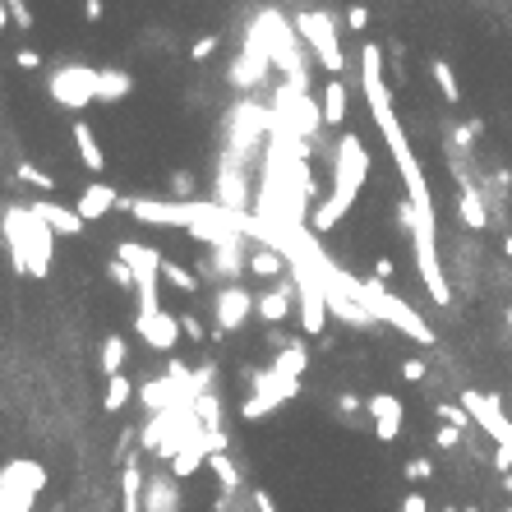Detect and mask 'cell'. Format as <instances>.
I'll use <instances>...</instances> for the list:
<instances>
[{"label": "cell", "instance_id": "27", "mask_svg": "<svg viewBox=\"0 0 512 512\" xmlns=\"http://www.w3.org/2000/svg\"><path fill=\"white\" fill-rule=\"evenodd\" d=\"M282 263H286V254L273 250V245H259V250L250 254V268H254L259 277H277V273H282Z\"/></svg>", "mask_w": 512, "mask_h": 512}, {"label": "cell", "instance_id": "41", "mask_svg": "<svg viewBox=\"0 0 512 512\" xmlns=\"http://www.w3.org/2000/svg\"><path fill=\"white\" fill-rule=\"evenodd\" d=\"M401 379L420 384V379H425V360H407V365H401Z\"/></svg>", "mask_w": 512, "mask_h": 512}, {"label": "cell", "instance_id": "16", "mask_svg": "<svg viewBox=\"0 0 512 512\" xmlns=\"http://www.w3.org/2000/svg\"><path fill=\"white\" fill-rule=\"evenodd\" d=\"M33 208H37V218H42L51 231H61V235H84V227H88V222H84V212H78V208L46 203V199H42V203H33Z\"/></svg>", "mask_w": 512, "mask_h": 512}, {"label": "cell", "instance_id": "25", "mask_svg": "<svg viewBox=\"0 0 512 512\" xmlns=\"http://www.w3.org/2000/svg\"><path fill=\"white\" fill-rule=\"evenodd\" d=\"M203 457H212L203 439H199V443H190V448H180V452L171 457V475H176V480H185V475H194V471H199V462H203Z\"/></svg>", "mask_w": 512, "mask_h": 512}, {"label": "cell", "instance_id": "28", "mask_svg": "<svg viewBox=\"0 0 512 512\" xmlns=\"http://www.w3.org/2000/svg\"><path fill=\"white\" fill-rule=\"evenodd\" d=\"M161 282H171V286L185 291V295H194V291H199V277L190 273V268H180L176 259H161Z\"/></svg>", "mask_w": 512, "mask_h": 512}, {"label": "cell", "instance_id": "43", "mask_svg": "<svg viewBox=\"0 0 512 512\" xmlns=\"http://www.w3.org/2000/svg\"><path fill=\"white\" fill-rule=\"evenodd\" d=\"M360 407H365V401H360V397H351V392H346V397H337V411H342V416H356Z\"/></svg>", "mask_w": 512, "mask_h": 512}, {"label": "cell", "instance_id": "14", "mask_svg": "<svg viewBox=\"0 0 512 512\" xmlns=\"http://www.w3.org/2000/svg\"><path fill=\"white\" fill-rule=\"evenodd\" d=\"M365 411L374 416V434H379L384 443H392V439L401 434V416H407V411H401V401H397L392 392L369 397V401H365Z\"/></svg>", "mask_w": 512, "mask_h": 512}, {"label": "cell", "instance_id": "42", "mask_svg": "<svg viewBox=\"0 0 512 512\" xmlns=\"http://www.w3.org/2000/svg\"><path fill=\"white\" fill-rule=\"evenodd\" d=\"M401 512H429V499L425 494H407V499H401Z\"/></svg>", "mask_w": 512, "mask_h": 512}, {"label": "cell", "instance_id": "26", "mask_svg": "<svg viewBox=\"0 0 512 512\" xmlns=\"http://www.w3.org/2000/svg\"><path fill=\"white\" fill-rule=\"evenodd\" d=\"M125 356H129V351H125V337L111 333V337L102 342V374H106V379H116V374L125 369Z\"/></svg>", "mask_w": 512, "mask_h": 512}, {"label": "cell", "instance_id": "21", "mask_svg": "<svg viewBox=\"0 0 512 512\" xmlns=\"http://www.w3.org/2000/svg\"><path fill=\"white\" fill-rule=\"evenodd\" d=\"M134 93V74L125 70H97V102H120Z\"/></svg>", "mask_w": 512, "mask_h": 512}, {"label": "cell", "instance_id": "31", "mask_svg": "<svg viewBox=\"0 0 512 512\" xmlns=\"http://www.w3.org/2000/svg\"><path fill=\"white\" fill-rule=\"evenodd\" d=\"M429 74H434V84H439V93L448 102H462V88H457V74H452L448 61H429Z\"/></svg>", "mask_w": 512, "mask_h": 512}, {"label": "cell", "instance_id": "33", "mask_svg": "<svg viewBox=\"0 0 512 512\" xmlns=\"http://www.w3.org/2000/svg\"><path fill=\"white\" fill-rule=\"evenodd\" d=\"M14 176H19V180H29L33 190H56V180H51L46 171H37L33 161H19V171H14Z\"/></svg>", "mask_w": 512, "mask_h": 512}, {"label": "cell", "instance_id": "20", "mask_svg": "<svg viewBox=\"0 0 512 512\" xmlns=\"http://www.w3.org/2000/svg\"><path fill=\"white\" fill-rule=\"evenodd\" d=\"M74 144H78V161H84L88 171H102V167H106V153H102V144H97L93 125L74 120Z\"/></svg>", "mask_w": 512, "mask_h": 512}, {"label": "cell", "instance_id": "2", "mask_svg": "<svg viewBox=\"0 0 512 512\" xmlns=\"http://www.w3.org/2000/svg\"><path fill=\"white\" fill-rule=\"evenodd\" d=\"M365 176H369V148L356 139V134H342V144H337V153H333V190H328V199L314 208L310 231H318V235L333 231L346 212H351V203L360 199Z\"/></svg>", "mask_w": 512, "mask_h": 512}, {"label": "cell", "instance_id": "34", "mask_svg": "<svg viewBox=\"0 0 512 512\" xmlns=\"http://www.w3.org/2000/svg\"><path fill=\"white\" fill-rule=\"evenodd\" d=\"M106 273H111V282H120V286H129V291H134V273H129V263H125L120 254H116L111 263H106Z\"/></svg>", "mask_w": 512, "mask_h": 512}, {"label": "cell", "instance_id": "10", "mask_svg": "<svg viewBox=\"0 0 512 512\" xmlns=\"http://www.w3.org/2000/svg\"><path fill=\"white\" fill-rule=\"evenodd\" d=\"M268 74H273V51H268V37H263L259 29H250V33H245V46H240V56L231 61V88L254 93Z\"/></svg>", "mask_w": 512, "mask_h": 512}, {"label": "cell", "instance_id": "30", "mask_svg": "<svg viewBox=\"0 0 512 512\" xmlns=\"http://www.w3.org/2000/svg\"><path fill=\"white\" fill-rule=\"evenodd\" d=\"M129 397H134V384L125 379V374H116V379H106V397H102V411H120Z\"/></svg>", "mask_w": 512, "mask_h": 512}, {"label": "cell", "instance_id": "4", "mask_svg": "<svg viewBox=\"0 0 512 512\" xmlns=\"http://www.w3.org/2000/svg\"><path fill=\"white\" fill-rule=\"evenodd\" d=\"M356 301L379 318V323H388V328H397V333H407L411 342H420V346H434V328L401 301V295H392L388 286H384V277H356Z\"/></svg>", "mask_w": 512, "mask_h": 512}, {"label": "cell", "instance_id": "9", "mask_svg": "<svg viewBox=\"0 0 512 512\" xmlns=\"http://www.w3.org/2000/svg\"><path fill=\"white\" fill-rule=\"evenodd\" d=\"M295 392H301V379H291V374H282L277 365H273V369H259V374H254V392L245 397V407H240V416H245V420H263L268 411H277L282 401H291Z\"/></svg>", "mask_w": 512, "mask_h": 512}, {"label": "cell", "instance_id": "49", "mask_svg": "<svg viewBox=\"0 0 512 512\" xmlns=\"http://www.w3.org/2000/svg\"><path fill=\"white\" fill-rule=\"evenodd\" d=\"M10 23H14V14H10V5H5V0H0V33H5Z\"/></svg>", "mask_w": 512, "mask_h": 512}, {"label": "cell", "instance_id": "17", "mask_svg": "<svg viewBox=\"0 0 512 512\" xmlns=\"http://www.w3.org/2000/svg\"><path fill=\"white\" fill-rule=\"evenodd\" d=\"M144 494H148V480H144L139 462H125V471H120V512H144Z\"/></svg>", "mask_w": 512, "mask_h": 512}, {"label": "cell", "instance_id": "36", "mask_svg": "<svg viewBox=\"0 0 512 512\" xmlns=\"http://www.w3.org/2000/svg\"><path fill=\"white\" fill-rule=\"evenodd\" d=\"M5 5H10V14H14L19 29L29 33V29H33V10H29V0H5Z\"/></svg>", "mask_w": 512, "mask_h": 512}, {"label": "cell", "instance_id": "8", "mask_svg": "<svg viewBox=\"0 0 512 512\" xmlns=\"http://www.w3.org/2000/svg\"><path fill=\"white\" fill-rule=\"evenodd\" d=\"M46 93L56 97L65 111H84L97 102V70L93 65H56L46 74Z\"/></svg>", "mask_w": 512, "mask_h": 512}, {"label": "cell", "instance_id": "7", "mask_svg": "<svg viewBox=\"0 0 512 512\" xmlns=\"http://www.w3.org/2000/svg\"><path fill=\"white\" fill-rule=\"evenodd\" d=\"M295 33L305 37V46L318 56V65L328 74H342L346 70V56H342V42H337V19L333 10H305L295 14Z\"/></svg>", "mask_w": 512, "mask_h": 512}, {"label": "cell", "instance_id": "29", "mask_svg": "<svg viewBox=\"0 0 512 512\" xmlns=\"http://www.w3.org/2000/svg\"><path fill=\"white\" fill-rule=\"evenodd\" d=\"M305 365H310L305 346H301V342H286V346H282V356H277V369H282V374H291V379H301Z\"/></svg>", "mask_w": 512, "mask_h": 512}, {"label": "cell", "instance_id": "6", "mask_svg": "<svg viewBox=\"0 0 512 512\" xmlns=\"http://www.w3.org/2000/svg\"><path fill=\"white\" fill-rule=\"evenodd\" d=\"M42 490H46V467L33 457L0 467V512H33Z\"/></svg>", "mask_w": 512, "mask_h": 512}, {"label": "cell", "instance_id": "19", "mask_svg": "<svg viewBox=\"0 0 512 512\" xmlns=\"http://www.w3.org/2000/svg\"><path fill=\"white\" fill-rule=\"evenodd\" d=\"M291 301H295V286H273V291H263L254 301V310H259L263 323H282L291 314Z\"/></svg>", "mask_w": 512, "mask_h": 512}, {"label": "cell", "instance_id": "32", "mask_svg": "<svg viewBox=\"0 0 512 512\" xmlns=\"http://www.w3.org/2000/svg\"><path fill=\"white\" fill-rule=\"evenodd\" d=\"M208 467H212V475H218L222 490H240V475H235V467H231V457H227V452H212V457H208Z\"/></svg>", "mask_w": 512, "mask_h": 512}, {"label": "cell", "instance_id": "54", "mask_svg": "<svg viewBox=\"0 0 512 512\" xmlns=\"http://www.w3.org/2000/svg\"><path fill=\"white\" fill-rule=\"evenodd\" d=\"M503 512H512V508H503Z\"/></svg>", "mask_w": 512, "mask_h": 512}, {"label": "cell", "instance_id": "52", "mask_svg": "<svg viewBox=\"0 0 512 512\" xmlns=\"http://www.w3.org/2000/svg\"><path fill=\"white\" fill-rule=\"evenodd\" d=\"M467 512H480V508H467Z\"/></svg>", "mask_w": 512, "mask_h": 512}, {"label": "cell", "instance_id": "37", "mask_svg": "<svg viewBox=\"0 0 512 512\" xmlns=\"http://www.w3.org/2000/svg\"><path fill=\"white\" fill-rule=\"evenodd\" d=\"M407 475H411V480H429V475H434V462H429V457H411Z\"/></svg>", "mask_w": 512, "mask_h": 512}, {"label": "cell", "instance_id": "38", "mask_svg": "<svg viewBox=\"0 0 512 512\" xmlns=\"http://www.w3.org/2000/svg\"><path fill=\"white\" fill-rule=\"evenodd\" d=\"M212 51H218V37H212V33H208V37H199V42L190 46V56H194V61H208V56H212Z\"/></svg>", "mask_w": 512, "mask_h": 512}, {"label": "cell", "instance_id": "44", "mask_svg": "<svg viewBox=\"0 0 512 512\" xmlns=\"http://www.w3.org/2000/svg\"><path fill=\"white\" fill-rule=\"evenodd\" d=\"M346 23H351V29L360 33L365 23H369V10H365V5H351V14H346Z\"/></svg>", "mask_w": 512, "mask_h": 512}, {"label": "cell", "instance_id": "5", "mask_svg": "<svg viewBox=\"0 0 512 512\" xmlns=\"http://www.w3.org/2000/svg\"><path fill=\"white\" fill-rule=\"evenodd\" d=\"M263 129H273V116H268L259 102H235L231 116H227V148H222V161L245 167V157L259 148Z\"/></svg>", "mask_w": 512, "mask_h": 512}, {"label": "cell", "instance_id": "45", "mask_svg": "<svg viewBox=\"0 0 512 512\" xmlns=\"http://www.w3.org/2000/svg\"><path fill=\"white\" fill-rule=\"evenodd\" d=\"M14 65H19V70H37V65H42V56H37V51H19Z\"/></svg>", "mask_w": 512, "mask_h": 512}, {"label": "cell", "instance_id": "24", "mask_svg": "<svg viewBox=\"0 0 512 512\" xmlns=\"http://www.w3.org/2000/svg\"><path fill=\"white\" fill-rule=\"evenodd\" d=\"M144 512H176V484L167 475L148 480V494H144Z\"/></svg>", "mask_w": 512, "mask_h": 512}, {"label": "cell", "instance_id": "1", "mask_svg": "<svg viewBox=\"0 0 512 512\" xmlns=\"http://www.w3.org/2000/svg\"><path fill=\"white\" fill-rule=\"evenodd\" d=\"M360 93L369 102V116L379 125L384 144L397 161V176L407 185V199L416 208V222H411V245H416V263H420V277L429 286V301L434 305H448L452 291H448V277H443V259H439V235H434V199H429V180L420 171V161L411 153V139L401 129L397 111H392V97H388V84H384V51L365 42L360 46Z\"/></svg>", "mask_w": 512, "mask_h": 512}, {"label": "cell", "instance_id": "22", "mask_svg": "<svg viewBox=\"0 0 512 512\" xmlns=\"http://www.w3.org/2000/svg\"><path fill=\"white\" fill-rule=\"evenodd\" d=\"M457 212H462V227L480 231V227H490V212H484V199L475 185H462V199H457Z\"/></svg>", "mask_w": 512, "mask_h": 512}, {"label": "cell", "instance_id": "46", "mask_svg": "<svg viewBox=\"0 0 512 512\" xmlns=\"http://www.w3.org/2000/svg\"><path fill=\"white\" fill-rule=\"evenodd\" d=\"M102 14H106V5H102V0H84V19H88V23H97Z\"/></svg>", "mask_w": 512, "mask_h": 512}, {"label": "cell", "instance_id": "48", "mask_svg": "<svg viewBox=\"0 0 512 512\" xmlns=\"http://www.w3.org/2000/svg\"><path fill=\"white\" fill-rule=\"evenodd\" d=\"M494 467H499L503 475L512 471V452H508V448H499V452H494Z\"/></svg>", "mask_w": 512, "mask_h": 512}, {"label": "cell", "instance_id": "18", "mask_svg": "<svg viewBox=\"0 0 512 512\" xmlns=\"http://www.w3.org/2000/svg\"><path fill=\"white\" fill-rule=\"evenodd\" d=\"M235 273H245L240 245H212V263L203 259V277H235Z\"/></svg>", "mask_w": 512, "mask_h": 512}, {"label": "cell", "instance_id": "53", "mask_svg": "<svg viewBox=\"0 0 512 512\" xmlns=\"http://www.w3.org/2000/svg\"><path fill=\"white\" fill-rule=\"evenodd\" d=\"M443 512H452V508H443Z\"/></svg>", "mask_w": 512, "mask_h": 512}, {"label": "cell", "instance_id": "51", "mask_svg": "<svg viewBox=\"0 0 512 512\" xmlns=\"http://www.w3.org/2000/svg\"><path fill=\"white\" fill-rule=\"evenodd\" d=\"M503 318H508V328H512V305H508V310H503Z\"/></svg>", "mask_w": 512, "mask_h": 512}, {"label": "cell", "instance_id": "35", "mask_svg": "<svg viewBox=\"0 0 512 512\" xmlns=\"http://www.w3.org/2000/svg\"><path fill=\"white\" fill-rule=\"evenodd\" d=\"M439 416H443V425H457V429H467V425H471V411L448 407V401H439Z\"/></svg>", "mask_w": 512, "mask_h": 512}, {"label": "cell", "instance_id": "23", "mask_svg": "<svg viewBox=\"0 0 512 512\" xmlns=\"http://www.w3.org/2000/svg\"><path fill=\"white\" fill-rule=\"evenodd\" d=\"M342 120H346V84L328 78L323 84V125H342Z\"/></svg>", "mask_w": 512, "mask_h": 512}, {"label": "cell", "instance_id": "3", "mask_svg": "<svg viewBox=\"0 0 512 512\" xmlns=\"http://www.w3.org/2000/svg\"><path fill=\"white\" fill-rule=\"evenodd\" d=\"M0 231H5V245H10V259H14V273H29V277H46L51 273V231L37 208H5V218H0Z\"/></svg>", "mask_w": 512, "mask_h": 512}, {"label": "cell", "instance_id": "50", "mask_svg": "<svg viewBox=\"0 0 512 512\" xmlns=\"http://www.w3.org/2000/svg\"><path fill=\"white\" fill-rule=\"evenodd\" d=\"M503 254H512V235H508V240H503Z\"/></svg>", "mask_w": 512, "mask_h": 512}, {"label": "cell", "instance_id": "15", "mask_svg": "<svg viewBox=\"0 0 512 512\" xmlns=\"http://www.w3.org/2000/svg\"><path fill=\"white\" fill-rule=\"evenodd\" d=\"M74 208L84 212V222H97L111 208H120V190H116V185H84V194H78Z\"/></svg>", "mask_w": 512, "mask_h": 512}, {"label": "cell", "instance_id": "12", "mask_svg": "<svg viewBox=\"0 0 512 512\" xmlns=\"http://www.w3.org/2000/svg\"><path fill=\"white\" fill-rule=\"evenodd\" d=\"M254 314V295L245 286H222L212 295V318H218V337L245 328V318Z\"/></svg>", "mask_w": 512, "mask_h": 512}, {"label": "cell", "instance_id": "13", "mask_svg": "<svg viewBox=\"0 0 512 512\" xmlns=\"http://www.w3.org/2000/svg\"><path fill=\"white\" fill-rule=\"evenodd\" d=\"M134 333H144V342L153 346V351H171L185 328H180V318H176L171 310H153V314L134 318Z\"/></svg>", "mask_w": 512, "mask_h": 512}, {"label": "cell", "instance_id": "11", "mask_svg": "<svg viewBox=\"0 0 512 512\" xmlns=\"http://www.w3.org/2000/svg\"><path fill=\"white\" fill-rule=\"evenodd\" d=\"M462 407L471 411V420L484 429V434H490L499 448H508L512 452V420L503 416V407H499V401L494 397H484V392H475V388H467V401H462Z\"/></svg>", "mask_w": 512, "mask_h": 512}, {"label": "cell", "instance_id": "47", "mask_svg": "<svg viewBox=\"0 0 512 512\" xmlns=\"http://www.w3.org/2000/svg\"><path fill=\"white\" fill-rule=\"evenodd\" d=\"M254 508H259V512H277V503L268 499V490H254Z\"/></svg>", "mask_w": 512, "mask_h": 512}, {"label": "cell", "instance_id": "40", "mask_svg": "<svg viewBox=\"0 0 512 512\" xmlns=\"http://www.w3.org/2000/svg\"><path fill=\"white\" fill-rule=\"evenodd\" d=\"M180 328H185V337H194V342H203V337H208V333H203V323H199L194 314H185V318H180Z\"/></svg>", "mask_w": 512, "mask_h": 512}, {"label": "cell", "instance_id": "39", "mask_svg": "<svg viewBox=\"0 0 512 512\" xmlns=\"http://www.w3.org/2000/svg\"><path fill=\"white\" fill-rule=\"evenodd\" d=\"M457 439H462V429H457V425H443L439 434H434V443H439V448H457Z\"/></svg>", "mask_w": 512, "mask_h": 512}]
</instances>
